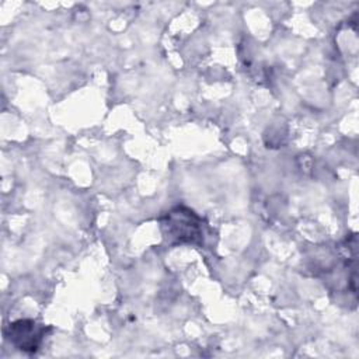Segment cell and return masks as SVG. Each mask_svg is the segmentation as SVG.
I'll use <instances>...</instances> for the list:
<instances>
[{
  "label": "cell",
  "instance_id": "6da1fadb",
  "mask_svg": "<svg viewBox=\"0 0 359 359\" xmlns=\"http://www.w3.org/2000/svg\"><path fill=\"white\" fill-rule=\"evenodd\" d=\"M158 222L163 237L168 244H203V222L192 209L177 205L164 212Z\"/></svg>",
  "mask_w": 359,
  "mask_h": 359
},
{
  "label": "cell",
  "instance_id": "7a4b0ae2",
  "mask_svg": "<svg viewBox=\"0 0 359 359\" xmlns=\"http://www.w3.org/2000/svg\"><path fill=\"white\" fill-rule=\"evenodd\" d=\"M48 327L35 323L34 320H18L11 323L4 330L6 339L22 352H36Z\"/></svg>",
  "mask_w": 359,
  "mask_h": 359
}]
</instances>
